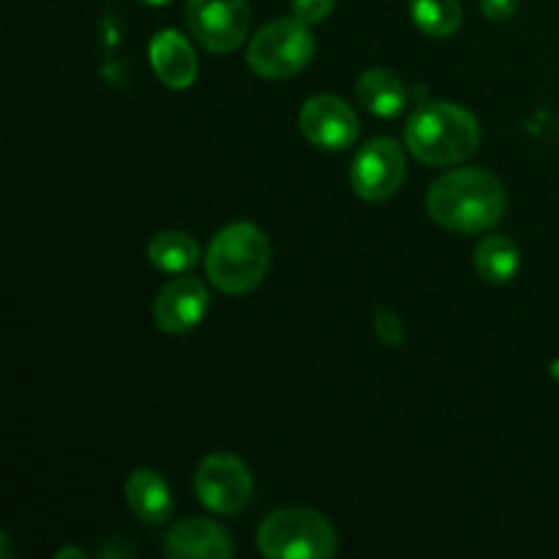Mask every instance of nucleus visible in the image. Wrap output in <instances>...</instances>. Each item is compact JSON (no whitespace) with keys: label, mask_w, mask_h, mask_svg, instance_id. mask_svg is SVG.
I'll return each mask as SVG.
<instances>
[{"label":"nucleus","mask_w":559,"mask_h":559,"mask_svg":"<svg viewBox=\"0 0 559 559\" xmlns=\"http://www.w3.org/2000/svg\"><path fill=\"white\" fill-rule=\"evenodd\" d=\"M426 211L451 233H486L506 213V189L486 169H453L435 180L426 197Z\"/></svg>","instance_id":"nucleus-1"},{"label":"nucleus","mask_w":559,"mask_h":559,"mask_svg":"<svg viewBox=\"0 0 559 559\" xmlns=\"http://www.w3.org/2000/svg\"><path fill=\"white\" fill-rule=\"evenodd\" d=\"M404 142L420 164L448 167L473 156L480 145V126L473 112L459 104L431 102L424 104L409 118Z\"/></svg>","instance_id":"nucleus-2"},{"label":"nucleus","mask_w":559,"mask_h":559,"mask_svg":"<svg viewBox=\"0 0 559 559\" xmlns=\"http://www.w3.org/2000/svg\"><path fill=\"white\" fill-rule=\"evenodd\" d=\"M271 267V240L249 222L227 224L205 257V271L213 287L227 295L251 293Z\"/></svg>","instance_id":"nucleus-3"},{"label":"nucleus","mask_w":559,"mask_h":559,"mask_svg":"<svg viewBox=\"0 0 559 559\" xmlns=\"http://www.w3.org/2000/svg\"><path fill=\"white\" fill-rule=\"evenodd\" d=\"M257 549L271 559H331L336 555V533L311 508H284L260 524Z\"/></svg>","instance_id":"nucleus-4"},{"label":"nucleus","mask_w":559,"mask_h":559,"mask_svg":"<svg viewBox=\"0 0 559 559\" xmlns=\"http://www.w3.org/2000/svg\"><path fill=\"white\" fill-rule=\"evenodd\" d=\"M311 55H314V38L309 25L298 16H284L267 22L254 33L246 60L262 80H289L309 66Z\"/></svg>","instance_id":"nucleus-5"},{"label":"nucleus","mask_w":559,"mask_h":559,"mask_svg":"<svg viewBox=\"0 0 559 559\" xmlns=\"http://www.w3.org/2000/svg\"><path fill=\"white\" fill-rule=\"evenodd\" d=\"M186 22L207 52L227 55L249 36L251 11L246 0H186Z\"/></svg>","instance_id":"nucleus-6"},{"label":"nucleus","mask_w":559,"mask_h":559,"mask_svg":"<svg viewBox=\"0 0 559 559\" xmlns=\"http://www.w3.org/2000/svg\"><path fill=\"white\" fill-rule=\"evenodd\" d=\"M194 489L202 506L213 513H238L249 506L254 480L249 467L233 453H213L202 459L194 475Z\"/></svg>","instance_id":"nucleus-7"},{"label":"nucleus","mask_w":559,"mask_h":559,"mask_svg":"<svg viewBox=\"0 0 559 559\" xmlns=\"http://www.w3.org/2000/svg\"><path fill=\"white\" fill-rule=\"evenodd\" d=\"M407 162L402 147L388 136H374L358 151L353 162V189L366 202H385L402 189Z\"/></svg>","instance_id":"nucleus-8"},{"label":"nucleus","mask_w":559,"mask_h":559,"mask_svg":"<svg viewBox=\"0 0 559 559\" xmlns=\"http://www.w3.org/2000/svg\"><path fill=\"white\" fill-rule=\"evenodd\" d=\"M298 123L306 140L320 151H347L358 140L360 131L353 107L344 98L328 96V93L311 96L300 107Z\"/></svg>","instance_id":"nucleus-9"},{"label":"nucleus","mask_w":559,"mask_h":559,"mask_svg":"<svg viewBox=\"0 0 559 559\" xmlns=\"http://www.w3.org/2000/svg\"><path fill=\"white\" fill-rule=\"evenodd\" d=\"M207 314V289L200 278H175L158 293L153 304V320L164 333H189L205 320Z\"/></svg>","instance_id":"nucleus-10"},{"label":"nucleus","mask_w":559,"mask_h":559,"mask_svg":"<svg viewBox=\"0 0 559 559\" xmlns=\"http://www.w3.org/2000/svg\"><path fill=\"white\" fill-rule=\"evenodd\" d=\"M164 551L173 559H229L233 538L211 519H183L164 538Z\"/></svg>","instance_id":"nucleus-11"},{"label":"nucleus","mask_w":559,"mask_h":559,"mask_svg":"<svg viewBox=\"0 0 559 559\" xmlns=\"http://www.w3.org/2000/svg\"><path fill=\"white\" fill-rule=\"evenodd\" d=\"M147 55H151L153 71L167 87L186 91V87L194 85L197 74H200V60H197L189 38L180 36L178 31L156 33L151 47H147Z\"/></svg>","instance_id":"nucleus-12"},{"label":"nucleus","mask_w":559,"mask_h":559,"mask_svg":"<svg viewBox=\"0 0 559 559\" xmlns=\"http://www.w3.org/2000/svg\"><path fill=\"white\" fill-rule=\"evenodd\" d=\"M126 502H129L131 513L140 522L158 524L169 522L173 516V491H169L167 480L156 473V469H134L126 480Z\"/></svg>","instance_id":"nucleus-13"},{"label":"nucleus","mask_w":559,"mask_h":559,"mask_svg":"<svg viewBox=\"0 0 559 559\" xmlns=\"http://www.w3.org/2000/svg\"><path fill=\"white\" fill-rule=\"evenodd\" d=\"M358 98L377 118H396L407 107V91L402 80L388 69H369L358 80Z\"/></svg>","instance_id":"nucleus-14"},{"label":"nucleus","mask_w":559,"mask_h":559,"mask_svg":"<svg viewBox=\"0 0 559 559\" xmlns=\"http://www.w3.org/2000/svg\"><path fill=\"white\" fill-rule=\"evenodd\" d=\"M522 267V251L511 238L489 235L475 249V271L489 284H508Z\"/></svg>","instance_id":"nucleus-15"},{"label":"nucleus","mask_w":559,"mask_h":559,"mask_svg":"<svg viewBox=\"0 0 559 559\" xmlns=\"http://www.w3.org/2000/svg\"><path fill=\"white\" fill-rule=\"evenodd\" d=\"M147 260L164 273H186L200 260V243L180 229H164L147 246Z\"/></svg>","instance_id":"nucleus-16"},{"label":"nucleus","mask_w":559,"mask_h":559,"mask_svg":"<svg viewBox=\"0 0 559 559\" xmlns=\"http://www.w3.org/2000/svg\"><path fill=\"white\" fill-rule=\"evenodd\" d=\"M413 22L431 38H448L462 27L459 0H409Z\"/></svg>","instance_id":"nucleus-17"},{"label":"nucleus","mask_w":559,"mask_h":559,"mask_svg":"<svg viewBox=\"0 0 559 559\" xmlns=\"http://www.w3.org/2000/svg\"><path fill=\"white\" fill-rule=\"evenodd\" d=\"M374 333L382 344H388V347H402L404 328H402V320L396 317V311L377 309L374 311Z\"/></svg>","instance_id":"nucleus-18"},{"label":"nucleus","mask_w":559,"mask_h":559,"mask_svg":"<svg viewBox=\"0 0 559 559\" xmlns=\"http://www.w3.org/2000/svg\"><path fill=\"white\" fill-rule=\"evenodd\" d=\"M333 3H336V0H293V11L300 22L314 25V22H322L331 14Z\"/></svg>","instance_id":"nucleus-19"},{"label":"nucleus","mask_w":559,"mask_h":559,"mask_svg":"<svg viewBox=\"0 0 559 559\" xmlns=\"http://www.w3.org/2000/svg\"><path fill=\"white\" fill-rule=\"evenodd\" d=\"M519 0H480V11L486 14V20L491 22H506L516 14Z\"/></svg>","instance_id":"nucleus-20"},{"label":"nucleus","mask_w":559,"mask_h":559,"mask_svg":"<svg viewBox=\"0 0 559 559\" xmlns=\"http://www.w3.org/2000/svg\"><path fill=\"white\" fill-rule=\"evenodd\" d=\"M63 557H85V555H82L80 549H60L58 559H63Z\"/></svg>","instance_id":"nucleus-21"},{"label":"nucleus","mask_w":559,"mask_h":559,"mask_svg":"<svg viewBox=\"0 0 559 559\" xmlns=\"http://www.w3.org/2000/svg\"><path fill=\"white\" fill-rule=\"evenodd\" d=\"M142 3H145V5H164V3H169V0H142Z\"/></svg>","instance_id":"nucleus-22"},{"label":"nucleus","mask_w":559,"mask_h":559,"mask_svg":"<svg viewBox=\"0 0 559 559\" xmlns=\"http://www.w3.org/2000/svg\"><path fill=\"white\" fill-rule=\"evenodd\" d=\"M551 374H555L557 380H559V360H555V364H551Z\"/></svg>","instance_id":"nucleus-23"}]
</instances>
